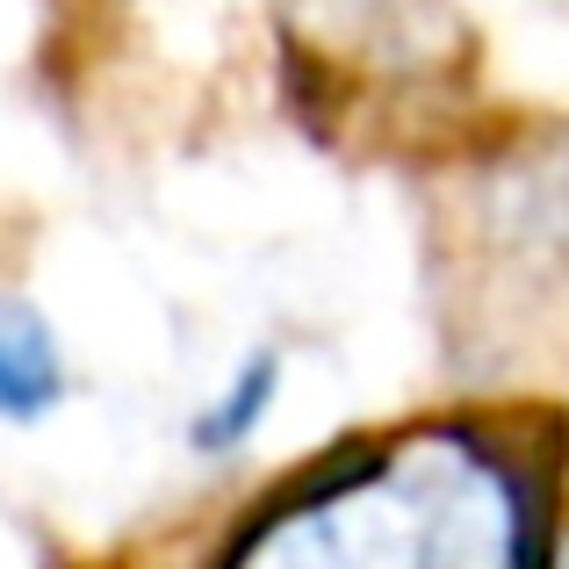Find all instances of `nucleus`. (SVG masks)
I'll return each mask as SVG.
<instances>
[{"mask_svg":"<svg viewBox=\"0 0 569 569\" xmlns=\"http://www.w3.org/2000/svg\"><path fill=\"white\" fill-rule=\"evenodd\" d=\"M556 569H569V556H562V562H556Z\"/></svg>","mask_w":569,"mask_h":569,"instance_id":"obj_3","label":"nucleus"},{"mask_svg":"<svg viewBox=\"0 0 569 569\" xmlns=\"http://www.w3.org/2000/svg\"><path fill=\"white\" fill-rule=\"evenodd\" d=\"M66 397V368L43 332V318L14 296H0V418H37Z\"/></svg>","mask_w":569,"mask_h":569,"instance_id":"obj_1","label":"nucleus"},{"mask_svg":"<svg viewBox=\"0 0 569 569\" xmlns=\"http://www.w3.org/2000/svg\"><path fill=\"white\" fill-rule=\"evenodd\" d=\"M274 382H281V361H274V353H252V361L223 382V397L194 418V447H202V455H231V447H246L252 432H260L267 403H274Z\"/></svg>","mask_w":569,"mask_h":569,"instance_id":"obj_2","label":"nucleus"}]
</instances>
